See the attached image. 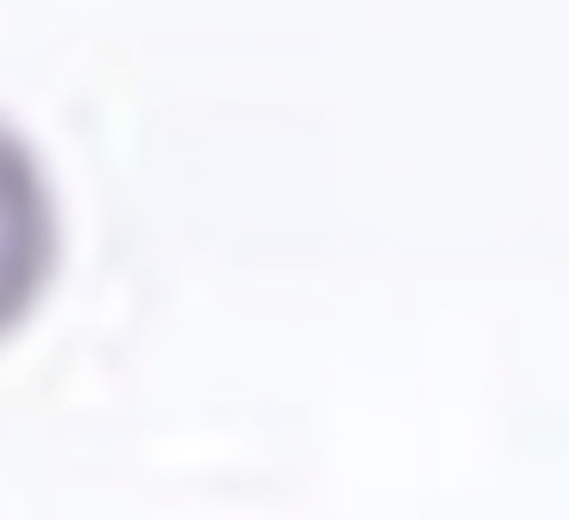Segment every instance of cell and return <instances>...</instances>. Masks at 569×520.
<instances>
[{
    "label": "cell",
    "mask_w": 569,
    "mask_h": 520,
    "mask_svg": "<svg viewBox=\"0 0 569 520\" xmlns=\"http://www.w3.org/2000/svg\"><path fill=\"white\" fill-rule=\"evenodd\" d=\"M62 263V202L43 153L0 117V343L26 331Z\"/></svg>",
    "instance_id": "cell-1"
}]
</instances>
